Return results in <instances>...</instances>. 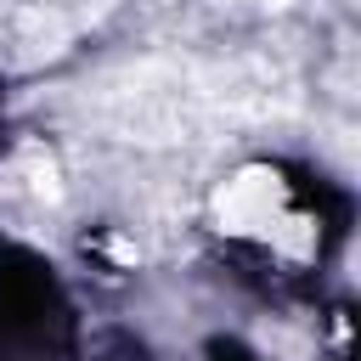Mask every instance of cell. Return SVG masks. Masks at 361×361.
Segmentation results:
<instances>
[{"label":"cell","mask_w":361,"mask_h":361,"mask_svg":"<svg viewBox=\"0 0 361 361\" xmlns=\"http://www.w3.org/2000/svg\"><path fill=\"white\" fill-rule=\"evenodd\" d=\"M85 113L107 135L141 147H197L226 124L203 90V73L180 62H135L102 73L96 85H85Z\"/></svg>","instance_id":"cell-1"},{"label":"cell","mask_w":361,"mask_h":361,"mask_svg":"<svg viewBox=\"0 0 361 361\" xmlns=\"http://www.w3.org/2000/svg\"><path fill=\"white\" fill-rule=\"evenodd\" d=\"M73 34H79V23L56 0H0V68L6 73L56 62L73 45Z\"/></svg>","instance_id":"cell-2"},{"label":"cell","mask_w":361,"mask_h":361,"mask_svg":"<svg viewBox=\"0 0 361 361\" xmlns=\"http://www.w3.org/2000/svg\"><path fill=\"white\" fill-rule=\"evenodd\" d=\"M220 220L231 231H271L282 220V175L276 169H243L220 192Z\"/></svg>","instance_id":"cell-3"},{"label":"cell","mask_w":361,"mask_h":361,"mask_svg":"<svg viewBox=\"0 0 361 361\" xmlns=\"http://www.w3.org/2000/svg\"><path fill=\"white\" fill-rule=\"evenodd\" d=\"M203 6H231V11H282L293 0H203Z\"/></svg>","instance_id":"cell-4"}]
</instances>
